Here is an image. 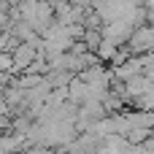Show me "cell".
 Segmentation results:
<instances>
[{
    "label": "cell",
    "instance_id": "cell-5",
    "mask_svg": "<svg viewBox=\"0 0 154 154\" xmlns=\"http://www.w3.org/2000/svg\"><path fill=\"white\" fill-rule=\"evenodd\" d=\"M14 70V57L11 51H0V73H11Z\"/></svg>",
    "mask_w": 154,
    "mask_h": 154
},
{
    "label": "cell",
    "instance_id": "cell-3",
    "mask_svg": "<svg viewBox=\"0 0 154 154\" xmlns=\"http://www.w3.org/2000/svg\"><path fill=\"white\" fill-rule=\"evenodd\" d=\"M138 73H143V60H141V54L127 57V60H125L122 65H116V70H114V76L122 79V81H130V79L138 76Z\"/></svg>",
    "mask_w": 154,
    "mask_h": 154
},
{
    "label": "cell",
    "instance_id": "cell-1",
    "mask_svg": "<svg viewBox=\"0 0 154 154\" xmlns=\"http://www.w3.org/2000/svg\"><path fill=\"white\" fill-rule=\"evenodd\" d=\"M41 54V46L38 43H30V41H19L14 49H11V57H14V76H19V73H24V70H30V65L35 62V57Z\"/></svg>",
    "mask_w": 154,
    "mask_h": 154
},
{
    "label": "cell",
    "instance_id": "cell-2",
    "mask_svg": "<svg viewBox=\"0 0 154 154\" xmlns=\"http://www.w3.org/2000/svg\"><path fill=\"white\" fill-rule=\"evenodd\" d=\"M130 51L133 54H146V51H154V27H146V24H138L127 41Z\"/></svg>",
    "mask_w": 154,
    "mask_h": 154
},
{
    "label": "cell",
    "instance_id": "cell-4",
    "mask_svg": "<svg viewBox=\"0 0 154 154\" xmlns=\"http://www.w3.org/2000/svg\"><path fill=\"white\" fill-rule=\"evenodd\" d=\"M95 51H97V57H100V62H111V60H114V54L119 51V46H116L114 41H108V38H103V41H100V46H97Z\"/></svg>",
    "mask_w": 154,
    "mask_h": 154
},
{
    "label": "cell",
    "instance_id": "cell-6",
    "mask_svg": "<svg viewBox=\"0 0 154 154\" xmlns=\"http://www.w3.org/2000/svg\"><path fill=\"white\" fill-rule=\"evenodd\" d=\"M76 8H84V11H89V8H95V0H70Z\"/></svg>",
    "mask_w": 154,
    "mask_h": 154
}]
</instances>
